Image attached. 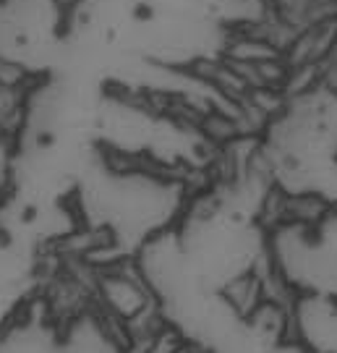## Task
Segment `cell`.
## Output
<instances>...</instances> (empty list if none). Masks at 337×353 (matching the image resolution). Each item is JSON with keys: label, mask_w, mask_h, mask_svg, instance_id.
I'll use <instances>...</instances> for the list:
<instances>
[]
</instances>
